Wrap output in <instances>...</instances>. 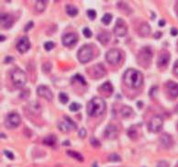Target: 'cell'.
I'll return each instance as SVG.
<instances>
[{
    "label": "cell",
    "instance_id": "1",
    "mask_svg": "<svg viewBox=\"0 0 178 167\" xmlns=\"http://www.w3.org/2000/svg\"><path fill=\"white\" fill-rule=\"evenodd\" d=\"M123 81L128 88L137 89L140 88L143 84V76L140 71L130 68L125 72L123 76Z\"/></svg>",
    "mask_w": 178,
    "mask_h": 167
},
{
    "label": "cell",
    "instance_id": "2",
    "mask_svg": "<svg viewBox=\"0 0 178 167\" xmlns=\"http://www.w3.org/2000/svg\"><path fill=\"white\" fill-rule=\"evenodd\" d=\"M106 107L107 106H106L105 100L101 97H96L92 98L87 104L86 112L89 117H96L102 115L105 112Z\"/></svg>",
    "mask_w": 178,
    "mask_h": 167
},
{
    "label": "cell",
    "instance_id": "3",
    "mask_svg": "<svg viewBox=\"0 0 178 167\" xmlns=\"http://www.w3.org/2000/svg\"><path fill=\"white\" fill-rule=\"evenodd\" d=\"M153 54V50L151 49V47H143L137 55V62L139 65L143 68H148L152 62Z\"/></svg>",
    "mask_w": 178,
    "mask_h": 167
},
{
    "label": "cell",
    "instance_id": "4",
    "mask_svg": "<svg viewBox=\"0 0 178 167\" xmlns=\"http://www.w3.org/2000/svg\"><path fill=\"white\" fill-rule=\"evenodd\" d=\"M11 81L15 87L17 88H22L26 85L28 78L24 71H22L19 68H15L11 72Z\"/></svg>",
    "mask_w": 178,
    "mask_h": 167
},
{
    "label": "cell",
    "instance_id": "5",
    "mask_svg": "<svg viewBox=\"0 0 178 167\" xmlns=\"http://www.w3.org/2000/svg\"><path fill=\"white\" fill-rule=\"evenodd\" d=\"M77 58H78V61H79L81 64L88 63L89 61H91L92 58H93V51H92V48L89 46L88 44L83 45V46L79 49L78 52H77Z\"/></svg>",
    "mask_w": 178,
    "mask_h": 167
},
{
    "label": "cell",
    "instance_id": "6",
    "mask_svg": "<svg viewBox=\"0 0 178 167\" xmlns=\"http://www.w3.org/2000/svg\"><path fill=\"white\" fill-rule=\"evenodd\" d=\"M57 127L59 128L60 131L67 133L69 132L72 128H76V124L73 121V119H71L69 117L64 116V120H59L57 123Z\"/></svg>",
    "mask_w": 178,
    "mask_h": 167
},
{
    "label": "cell",
    "instance_id": "7",
    "mask_svg": "<svg viewBox=\"0 0 178 167\" xmlns=\"http://www.w3.org/2000/svg\"><path fill=\"white\" fill-rule=\"evenodd\" d=\"M21 122V117L20 116L15 112L9 113L8 115L6 117L5 119V126L8 128H17L19 126Z\"/></svg>",
    "mask_w": 178,
    "mask_h": 167
},
{
    "label": "cell",
    "instance_id": "8",
    "mask_svg": "<svg viewBox=\"0 0 178 167\" xmlns=\"http://www.w3.org/2000/svg\"><path fill=\"white\" fill-rule=\"evenodd\" d=\"M164 126V120L161 116H154L149 122V130L153 133H158L161 131Z\"/></svg>",
    "mask_w": 178,
    "mask_h": 167
},
{
    "label": "cell",
    "instance_id": "9",
    "mask_svg": "<svg viewBox=\"0 0 178 167\" xmlns=\"http://www.w3.org/2000/svg\"><path fill=\"white\" fill-rule=\"evenodd\" d=\"M106 73H107L106 68L102 64H96L88 69V75L92 78H95V79L101 78L106 75Z\"/></svg>",
    "mask_w": 178,
    "mask_h": 167
},
{
    "label": "cell",
    "instance_id": "10",
    "mask_svg": "<svg viewBox=\"0 0 178 167\" xmlns=\"http://www.w3.org/2000/svg\"><path fill=\"white\" fill-rule=\"evenodd\" d=\"M113 30H114V33L116 36H118V37H124L128 32V27L126 22L122 18H118L117 19V21H116V24H115Z\"/></svg>",
    "mask_w": 178,
    "mask_h": 167
},
{
    "label": "cell",
    "instance_id": "11",
    "mask_svg": "<svg viewBox=\"0 0 178 167\" xmlns=\"http://www.w3.org/2000/svg\"><path fill=\"white\" fill-rule=\"evenodd\" d=\"M106 60L111 65L118 64L121 60V52L117 49H111L106 53Z\"/></svg>",
    "mask_w": 178,
    "mask_h": 167
},
{
    "label": "cell",
    "instance_id": "12",
    "mask_svg": "<svg viewBox=\"0 0 178 167\" xmlns=\"http://www.w3.org/2000/svg\"><path fill=\"white\" fill-rule=\"evenodd\" d=\"M30 46H31V44H30V41H29V38L27 36H23L18 41L16 48H17L18 51H19L20 53H25L29 50Z\"/></svg>",
    "mask_w": 178,
    "mask_h": 167
},
{
    "label": "cell",
    "instance_id": "13",
    "mask_svg": "<svg viewBox=\"0 0 178 167\" xmlns=\"http://www.w3.org/2000/svg\"><path fill=\"white\" fill-rule=\"evenodd\" d=\"M37 95L40 97L45 98L48 101H51L53 98V95L52 92L49 87H47L46 86H39L37 88Z\"/></svg>",
    "mask_w": 178,
    "mask_h": 167
},
{
    "label": "cell",
    "instance_id": "14",
    "mask_svg": "<svg viewBox=\"0 0 178 167\" xmlns=\"http://www.w3.org/2000/svg\"><path fill=\"white\" fill-rule=\"evenodd\" d=\"M78 40V36H77L76 33H66L64 34V36L62 37V42L64 46L66 47H70V46H73L75 45Z\"/></svg>",
    "mask_w": 178,
    "mask_h": 167
},
{
    "label": "cell",
    "instance_id": "15",
    "mask_svg": "<svg viewBox=\"0 0 178 167\" xmlns=\"http://www.w3.org/2000/svg\"><path fill=\"white\" fill-rule=\"evenodd\" d=\"M171 59V55L168 51H162L157 59V66L159 68H165L166 67Z\"/></svg>",
    "mask_w": 178,
    "mask_h": 167
},
{
    "label": "cell",
    "instance_id": "16",
    "mask_svg": "<svg viewBox=\"0 0 178 167\" xmlns=\"http://www.w3.org/2000/svg\"><path fill=\"white\" fill-rule=\"evenodd\" d=\"M118 136V128L115 125L109 124L104 130V137L107 140H114Z\"/></svg>",
    "mask_w": 178,
    "mask_h": 167
},
{
    "label": "cell",
    "instance_id": "17",
    "mask_svg": "<svg viewBox=\"0 0 178 167\" xmlns=\"http://www.w3.org/2000/svg\"><path fill=\"white\" fill-rule=\"evenodd\" d=\"M0 23H1V26L3 29H8L11 28L14 23L12 16L9 14H2L1 18H0Z\"/></svg>",
    "mask_w": 178,
    "mask_h": 167
},
{
    "label": "cell",
    "instance_id": "18",
    "mask_svg": "<svg viewBox=\"0 0 178 167\" xmlns=\"http://www.w3.org/2000/svg\"><path fill=\"white\" fill-rule=\"evenodd\" d=\"M97 40L101 43L102 45H107V44L109 42L111 36H110L109 32H107V31H106V30H101V31L97 34Z\"/></svg>",
    "mask_w": 178,
    "mask_h": 167
},
{
    "label": "cell",
    "instance_id": "19",
    "mask_svg": "<svg viewBox=\"0 0 178 167\" xmlns=\"http://www.w3.org/2000/svg\"><path fill=\"white\" fill-rule=\"evenodd\" d=\"M166 88L170 96L173 97H178V84L175 82H169L166 86Z\"/></svg>",
    "mask_w": 178,
    "mask_h": 167
},
{
    "label": "cell",
    "instance_id": "20",
    "mask_svg": "<svg viewBox=\"0 0 178 167\" xmlns=\"http://www.w3.org/2000/svg\"><path fill=\"white\" fill-rule=\"evenodd\" d=\"M160 142H161V144H162L165 148H167V149H169V148L173 145V143H174L172 137H171L169 134H166V133H165V134L161 137Z\"/></svg>",
    "mask_w": 178,
    "mask_h": 167
},
{
    "label": "cell",
    "instance_id": "21",
    "mask_svg": "<svg viewBox=\"0 0 178 167\" xmlns=\"http://www.w3.org/2000/svg\"><path fill=\"white\" fill-rule=\"evenodd\" d=\"M151 33V27L148 23H142L139 29V34L140 37H148Z\"/></svg>",
    "mask_w": 178,
    "mask_h": 167
},
{
    "label": "cell",
    "instance_id": "22",
    "mask_svg": "<svg viewBox=\"0 0 178 167\" xmlns=\"http://www.w3.org/2000/svg\"><path fill=\"white\" fill-rule=\"evenodd\" d=\"M28 107H29V111H30L32 114L39 115V114L41 112V107H40V105H39L38 102L29 103V105Z\"/></svg>",
    "mask_w": 178,
    "mask_h": 167
},
{
    "label": "cell",
    "instance_id": "23",
    "mask_svg": "<svg viewBox=\"0 0 178 167\" xmlns=\"http://www.w3.org/2000/svg\"><path fill=\"white\" fill-rule=\"evenodd\" d=\"M120 114H121V116H122L123 117H125V118L130 117L131 116L133 115V109H132L131 107H128V106H124V107H122L121 109H120Z\"/></svg>",
    "mask_w": 178,
    "mask_h": 167
},
{
    "label": "cell",
    "instance_id": "24",
    "mask_svg": "<svg viewBox=\"0 0 178 167\" xmlns=\"http://www.w3.org/2000/svg\"><path fill=\"white\" fill-rule=\"evenodd\" d=\"M56 141H57V139L54 135H49V136H47L43 139L42 142H43V144H45L47 146L53 147L56 144Z\"/></svg>",
    "mask_w": 178,
    "mask_h": 167
},
{
    "label": "cell",
    "instance_id": "25",
    "mask_svg": "<svg viewBox=\"0 0 178 167\" xmlns=\"http://www.w3.org/2000/svg\"><path fill=\"white\" fill-rule=\"evenodd\" d=\"M65 10L66 13L70 16V17H76L77 14H78V8L76 7L73 6V5H66L65 7Z\"/></svg>",
    "mask_w": 178,
    "mask_h": 167
},
{
    "label": "cell",
    "instance_id": "26",
    "mask_svg": "<svg viewBox=\"0 0 178 167\" xmlns=\"http://www.w3.org/2000/svg\"><path fill=\"white\" fill-rule=\"evenodd\" d=\"M128 136L131 140H136L138 138V128L137 126H131L128 129Z\"/></svg>",
    "mask_w": 178,
    "mask_h": 167
},
{
    "label": "cell",
    "instance_id": "27",
    "mask_svg": "<svg viewBox=\"0 0 178 167\" xmlns=\"http://www.w3.org/2000/svg\"><path fill=\"white\" fill-rule=\"evenodd\" d=\"M47 6V1L44 0H38L35 2V9L38 12H43L46 8Z\"/></svg>",
    "mask_w": 178,
    "mask_h": 167
},
{
    "label": "cell",
    "instance_id": "28",
    "mask_svg": "<svg viewBox=\"0 0 178 167\" xmlns=\"http://www.w3.org/2000/svg\"><path fill=\"white\" fill-rule=\"evenodd\" d=\"M101 90L107 94H111L113 92V86L110 82H105L101 86Z\"/></svg>",
    "mask_w": 178,
    "mask_h": 167
},
{
    "label": "cell",
    "instance_id": "29",
    "mask_svg": "<svg viewBox=\"0 0 178 167\" xmlns=\"http://www.w3.org/2000/svg\"><path fill=\"white\" fill-rule=\"evenodd\" d=\"M67 154H68L69 156H71L72 158H74V159H76L77 161H79V162H83V161H84L83 156L79 154V153H76V152H75V151H67Z\"/></svg>",
    "mask_w": 178,
    "mask_h": 167
},
{
    "label": "cell",
    "instance_id": "30",
    "mask_svg": "<svg viewBox=\"0 0 178 167\" xmlns=\"http://www.w3.org/2000/svg\"><path fill=\"white\" fill-rule=\"evenodd\" d=\"M112 18H113V17H112L111 14H109V13H106V14L102 17L101 20L105 25H108V24L112 21Z\"/></svg>",
    "mask_w": 178,
    "mask_h": 167
},
{
    "label": "cell",
    "instance_id": "31",
    "mask_svg": "<svg viewBox=\"0 0 178 167\" xmlns=\"http://www.w3.org/2000/svg\"><path fill=\"white\" fill-rule=\"evenodd\" d=\"M59 100L62 104H66L69 101V97L67 96V94H65L64 92L59 94Z\"/></svg>",
    "mask_w": 178,
    "mask_h": 167
},
{
    "label": "cell",
    "instance_id": "32",
    "mask_svg": "<svg viewBox=\"0 0 178 167\" xmlns=\"http://www.w3.org/2000/svg\"><path fill=\"white\" fill-rule=\"evenodd\" d=\"M80 108H81V105H80V104H77V103L76 102L72 103L71 106H70V107H69L70 111H73V112H76Z\"/></svg>",
    "mask_w": 178,
    "mask_h": 167
},
{
    "label": "cell",
    "instance_id": "33",
    "mask_svg": "<svg viewBox=\"0 0 178 167\" xmlns=\"http://www.w3.org/2000/svg\"><path fill=\"white\" fill-rule=\"evenodd\" d=\"M54 47H55V43L52 42V41H47V42L44 43V48H45V50L47 51L52 50Z\"/></svg>",
    "mask_w": 178,
    "mask_h": 167
},
{
    "label": "cell",
    "instance_id": "34",
    "mask_svg": "<svg viewBox=\"0 0 178 167\" xmlns=\"http://www.w3.org/2000/svg\"><path fill=\"white\" fill-rule=\"evenodd\" d=\"M73 80H76L78 82H80L83 86H86V80H85V78L82 76L81 75H76L74 78H73Z\"/></svg>",
    "mask_w": 178,
    "mask_h": 167
},
{
    "label": "cell",
    "instance_id": "35",
    "mask_svg": "<svg viewBox=\"0 0 178 167\" xmlns=\"http://www.w3.org/2000/svg\"><path fill=\"white\" fill-rule=\"evenodd\" d=\"M108 160H109L110 162H115V163H116V162H119L121 159H120L119 155H118V154H112L108 156Z\"/></svg>",
    "mask_w": 178,
    "mask_h": 167
},
{
    "label": "cell",
    "instance_id": "36",
    "mask_svg": "<svg viewBox=\"0 0 178 167\" xmlns=\"http://www.w3.org/2000/svg\"><path fill=\"white\" fill-rule=\"evenodd\" d=\"M90 143H91L92 146H94V147H99V146H100V142H99V141H98L97 138H95V137L90 138Z\"/></svg>",
    "mask_w": 178,
    "mask_h": 167
},
{
    "label": "cell",
    "instance_id": "37",
    "mask_svg": "<svg viewBox=\"0 0 178 167\" xmlns=\"http://www.w3.org/2000/svg\"><path fill=\"white\" fill-rule=\"evenodd\" d=\"M86 14H87V17L90 19H95L96 17H97V12L94 9H88Z\"/></svg>",
    "mask_w": 178,
    "mask_h": 167
},
{
    "label": "cell",
    "instance_id": "38",
    "mask_svg": "<svg viewBox=\"0 0 178 167\" xmlns=\"http://www.w3.org/2000/svg\"><path fill=\"white\" fill-rule=\"evenodd\" d=\"M83 33H84V36L86 38H91L92 37V31L89 29L88 28H85L83 29Z\"/></svg>",
    "mask_w": 178,
    "mask_h": 167
},
{
    "label": "cell",
    "instance_id": "39",
    "mask_svg": "<svg viewBox=\"0 0 178 167\" xmlns=\"http://www.w3.org/2000/svg\"><path fill=\"white\" fill-rule=\"evenodd\" d=\"M78 135H79V137H80L81 139H84V138L86 136V128H80L79 131H78Z\"/></svg>",
    "mask_w": 178,
    "mask_h": 167
},
{
    "label": "cell",
    "instance_id": "40",
    "mask_svg": "<svg viewBox=\"0 0 178 167\" xmlns=\"http://www.w3.org/2000/svg\"><path fill=\"white\" fill-rule=\"evenodd\" d=\"M4 154L8 158V159H10V160H13L14 159V155L11 152H9V151H8V150H5L4 151Z\"/></svg>",
    "mask_w": 178,
    "mask_h": 167
},
{
    "label": "cell",
    "instance_id": "41",
    "mask_svg": "<svg viewBox=\"0 0 178 167\" xmlns=\"http://www.w3.org/2000/svg\"><path fill=\"white\" fill-rule=\"evenodd\" d=\"M157 167H169V164L165 161H160L157 164Z\"/></svg>",
    "mask_w": 178,
    "mask_h": 167
},
{
    "label": "cell",
    "instance_id": "42",
    "mask_svg": "<svg viewBox=\"0 0 178 167\" xmlns=\"http://www.w3.org/2000/svg\"><path fill=\"white\" fill-rule=\"evenodd\" d=\"M33 25H34V23L32 22V21H29L27 25H26L25 29H24V31L25 32H27V31H29L30 29H32V27H33Z\"/></svg>",
    "mask_w": 178,
    "mask_h": 167
},
{
    "label": "cell",
    "instance_id": "43",
    "mask_svg": "<svg viewBox=\"0 0 178 167\" xmlns=\"http://www.w3.org/2000/svg\"><path fill=\"white\" fill-rule=\"evenodd\" d=\"M173 72L175 75L178 76V60L175 61V63L174 64V67H173Z\"/></svg>",
    "mask_w": 178,
    "mask_h": 167
},
{
    "label": "cell",
    "instance_id": "44",
    "mask_svg": "<svg viewBox=\"0 0 178 167\" xmlns=\"http://www.w3.org/2000/svg\"><path fill=\"white\" fill-rule=\"evenodd\" d=\"M178 34V29L175 28H172L171 29V35L172 36H176Z\"/></svg>",
    "mask_w": 178,
    "mask_h": 167
},
{
    "label": "cell",
    "instance_id": "45",
    "mask_svg": "<svg viewBox=\"0 0 178 167\" xmlns=\"http://www.w3.org/2000/svg\"><path fill=\"white\" fill-rule=\"evenodd\" d=\"M11 61H13V57L8 56V57H6V59H5V61H4V63H5V64H9V62H11Z\"/></svg>",
    "mask_w": 178,
    "mask_h": 167
},
{
    "label": "cell",
    "instance_id": "46",
    "mask_svg": "<svg viewBox=\"0 0 178 167\" xmlns=\"http://www.w3.org/2000/svg\"><path fill=\"white\" fill-rule=\"evenodd\" d=\"M162 35H163V34H162V32H160V31H159V32H156V33L154 34V38L155 39L161 38V37H162Z\"/></svg>",
    "mask_w": 178,
    "mask_h": 167
},
{
    "label": "cell",
    "instance_id": "47",
    "mask_svg": "<svg viewBox=\"0 0 178 167\" xmlns=\"http://www.w3.org/2000/svg\"><path fill=\"white\" fill-rule=\"evenodd\" d=\"M159 26H161V27H164L165 24V19H161V20H159Z\"/></svg>",
    "mask_w": 178,
    "mask_h": 167
},
{
    "label": "cell",
    "instance_id": "48",
    "mask_svg": "<svg viewBox=\"0 0 178 167\" xmlns=\"http://www.w3.org/2000/svg\"><path fill=\"white\" fill-rule=\"evenodd\" d=\"M175 13H176V16L178 17V1L176 2V5L175 7Z\"/></svg>",
    "mask_w": 178,
    "mask_h": 167
},
{
    "label": "cell",
    "instance_id": "49",
    "mask_svg": "<svg viewBox=\"0 0 178 167\" xmlns=\"http://www.w3.org/2000/svg\"><path fill=\"white\" fill-rule=\"evenodd\" d=\"M63 145H66V146H67V145H70V142L68 141H65L63 142Z\"/></svg>",
    "mask_w": 178,
    "mask_h": 167
},
{
    "label": "cell",
    "instance_id": "50",
    "mask_svg": "<svg viewBox=\"0 0 178 167\" xmlns=\"http://www.w3.org/2000/svg\"><path fill=\"white\" fill-rule=\"evenodd\" d=\"M6 39V37H4L3 35H1V41H4Z\"/></svg>",
    "mask_w": 178,
    "mask_h": 167
},
{
    "label": "cell",
    "instance_id": "51",
    "mask_svg": "<svg viewBox=\"0 0 178 167\" xmlns=\"http://www.w3.org/2000/svg\"><path fill=\"white\" fill-rule=\"evenodd\" d=\"M92 167H98V166H97V163H94V164H92Z\"/></svg>",
    "mask_w": 178,
    "mask_h": 167
},
{
    "label": "cell",
    "instance_id": "52",
    "mask_svg": "<svg viewBox=\"0 0 178 167\" xmlns=\"http://www.w3.org/2000/svg\"><path fill=\"white\" fill-rule=\"evenodd\" d=\"M1 135H2V138H4V137H5V138H6V135H4V134H3V133H2V134H1Z\"/></svg>",
    "mask_w": 178,
    "mask_h": 167
}]
</instances>
